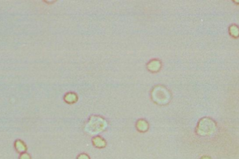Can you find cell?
<instances>
[{
	"label": "cell",
	"instance_id": "6da1fadb",
	"mask_svg": "<svg viewBox=\"0 0 239 159\" xmlns=\"http://www.w3.org/2000/svg\"><path fill=\"white\" fill-rule=\"evenodd\" d=\"M216 124L212 119L204 117L197 124L196 133L200 136H210L215 132Z\"/></svg>",
	"mask_w": 239,
	"mask_h": 159
},
{
	"label": "cell",
	"instance_id": "7a4b0ae2",
	"mask_svg": "<svg viewBox=\"0 0 239 159\" xmlns=\"http://www.w3.org/2000/svg\"><path fill=\"white\" fill-rule=\"evenodd\" d=\"M161 66H162V64H161L160 61L157 60H151L147 64V68L152 73H157L158 71H160Z\"/></svg>",
	"mask_w": 239,
	"mask_h": 159
},
{
	"label": "cell",
	"instance_id": "3957f363",
	"mask_svg": "<svg viewBox=\"0 0 239 159\" xmlns=\"http://www.w3.org/2000/svg\"><path fill=\"white\" fill-rule=\"evenodd\" d=\"M92 142L94 146L97 148H99V149H102V148H104L106 146V142L101 136L98 135L94 137L92 139Z\"/></svg>",
	"mask_w": 239,
	"mask_h": 159
},
{
	"label": "cell",
	"instance_id": "277c9868",
	"mask_svg": "<svg viewBox=\"0 0 239 159\" xmlns=\"http://www.w3.org/2000/svg\"><path fill=\"white\" fill-rule=\"evenodd\" d=\"M136 127L139 132L145 133L148 130L149 124L145 119H139L136 124Z\"/></svg>",
	"mask_w": 239,
	"mask_h": 159
},
{
	"label": "cell",
	"instance_id": "5b68a950",
	"mask_svg": "<svg viewBox=\"0 0 239 159\" xmlns=\"http://www.w3.org/2000/svg\"><path fill=\"white\" fill-rule=\"evenodd\" d=\"M14 147L16 151H17L18 153H25L27 150V147L23 141L20 140V139H18V140H16L15 142Z\"/></svg>",
	"mask_w": 239,
	"mask_h": 159
},
{
	"label": "cell",
	"instance_id": "8992f818",
	"mask_svg": "<svg viewBox=\"0 0 239 159\" xmlns=\"http://www.w3.org/2000/svg\"><path fill=\"white\" fill-rule=\"evenodd\" d=\"M64 99H65L66 103H69V104H72V103H74L77 101L78 97L76 94L70 92V93H67L65 95Z\"/></svg>",
	"mask_w": 239,
	"mask_h": 159
},
{
	"label": "cell",
	"instance_id": "52a82bcc",
	"mask_svg": "<svg viewBox=\"0 0 239 159\" xmlns=\"http://www.w3.org/2000/svg\"><path fill=\"white\" fill-rule=\"evenodd\" d=\"M230 35L234 38H238L239 36V28L236 24L231 25L229 27Z\"/></svg>",
	"mask_w": 239,
	"mask_h": 159
},
{
	"label": "cell",
	"instance_id": "ba28073f",
	"mask_svg": "<svg viewBox=\"0 0 239 159\" xmlns=\"http://www.w3.org/2000/svg\"><path fill=\"white\" fill-rule=\"evenodd\" d=\"M77 159H90V158L88 154L83 153H80V154L78 156Z\"/></svg>",
	"mask_w": 239,
	"mask_h": 159
},
{
	"label": "cell",
	"instance_id": "9c48e42d",
	"mask_svg": "<svg viewBox=\"0 0 239 159\" xmlns=\"http://www.w3.org/2000/svg\"><path fill=\"white\" fill-rule=\"evenodd\" d=\"M19 159H31V156H29V153H21V155L20 156V158Z\"/></svg>",
	"mask_w": 239,
	"mask_h": 159
},
{
	"label": "cell",
	"instance_id": "30bf717a",
	"mask_svg": "<svg viewBox=\"0 0 239 159\" xmlns=\"http://www.w3.org/2000/svg\"><path fill=\"white\" fill-rule=\"evenodd\" d=\"M200 159H211V158L208 156H202V157Z\"/></svg>",
	"mask_w": 239,
	"mask_h": 159
},
{
	"label": "cell",
	"instance_id": "8fae6325",
	"mask_svg": "<svg viewBox=\"0 0 239 159\" xmlns=\"http://www.w3.org/2000/svg\"><path fill=\"white\" fill-rule=\"evenodd\" d=\"M234 2H236V3H239V1H234Z\"/></svg>",
	"mask_w": 239,
	"mask_h": 159
}]
</instances>
